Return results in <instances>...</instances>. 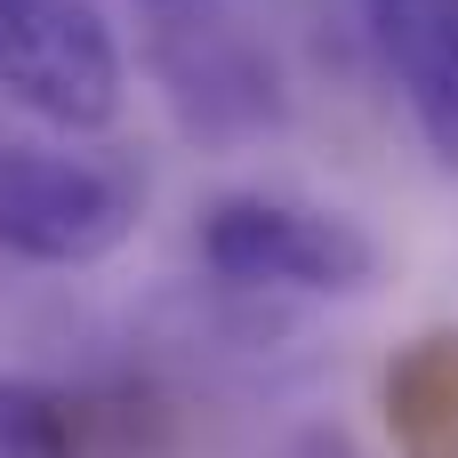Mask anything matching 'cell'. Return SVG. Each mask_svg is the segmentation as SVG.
<instances>
[{"label": "cell", "mask_w": 458, "mask_h": 458, "mask_svg": "<svg viewBox=\"0 0 458 458\" xmlns=\"http://www.w3.org/2000/svg\"><path fill=\"white\" fill-rule=\"evenodd\" d=\"M121 40L89 0H0V97L64 137H97L121 113Z\"/></svg>", "instance_id": "cell-3"}, {"label": "cell", "mask_w": 458, "mask_h": 458, "mask_svg": "<svg viewBox=\"0 0 458 458\" xmlns=\"http://www.w3.org/2000/svg\"><path fill=\"white\" fill-rule=\"evenodd\" d=\"M282 458H362V451H354L338 427H306V435H290V451H282Z\"/></svg>", "instance_id": "cell-8"}, {"label": "cell", "mask_w": 458, "mask_h": 458, "mask_svg": "<svg viewBox=\"0 0 458 458\" xmlns=\"http://www.w3.org/2000/svg\"><path fill=\"white\" fill-rule=\"evenodd\" d=\"M129 8H145V24H185V16H217V8H233V0H129Z\"/></svg>", "instance_id": "cell-9"}, {"label": "cell", "mask_w": 458, "mask_h": 458, "mask_svg": "<svg viewBox=\"0 0 458 458\" xmlns=\"http://www.w3.org/2000/svg\"><path fill=\"white\" fill-rule=\"evenodd\" d=\"M89 403L48 378H0V458H89Z\"/></svg>", "instance_id": "cell-7"}, {"label": "cell", "mask_w": 458, "mask_h": 458, "mask_svg": "<svg viewBox=\"0 0 458 458\" xmlns=\"http://www.w3.org/2000/svg\"><path fill=\"white\" fill-rule=\"evenodd\" d=\"M153 72H161L169 113L209 145H242V137H266L282 121V72L233 24V8L153 24Z\"/></svg>", "instance_id": "cell-4"}, {"label": "cell", "mask_w": 458, "mask_h": 458, "mask_svg": "<svg viewBox=\"0 0 458 458\" xmlns=\"http://www.w3.org/2000/svg\"><path fill=\"white\" fill-rule=\"evenodd\" d=\"M145 217V177L97 145L0 129V250L24 266H97Z\"/></svg>", "instance_id": "cell-1"}, {"label": "cell", "mask_w": 458, "mask_h": 458, "mask_svg": "<svg viewBox=\"0 0 458 458\" xmlns=\"http://www.w3.org/2000/svg\"><path fill=\"white\" fill-rule=\"evenodd\" d=\"M362 16L427 153L458 169V0H362Z\"/></svg>", "instance_id": "cell-5"}, {"label": "cell", "mask_w": 458, "mask_h": 458, "mask_svg": "<svg viewBox=\"0 0 458 458\" xmlns=\"http://www.w3.org/2000/svg\"><path fill=\"white\" fill-rule=\"evenodd\" d=\"M386 427L403 458H458V330H427L386 362Z\"/></svg>", "instance_id": "cell-6"}, {"label": "cell", "mask_w": 458, "mask_h": 458, "mask_svg": "<svg viewBox=\"0 0 458 458\" xmlns=\"http://www.w3.org/2000/svg\"><path fill=\"white\" fill-rule=\"evenodd\" d=\"M209 282L274 290V298H362L378 282V242L322 201L298 193H217L193 225Z\"/></svg>", "instance_id": "cell-2"}]
</instances>
